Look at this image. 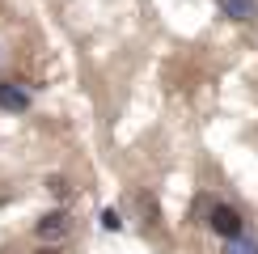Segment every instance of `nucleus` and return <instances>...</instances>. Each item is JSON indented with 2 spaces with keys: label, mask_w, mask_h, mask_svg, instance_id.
Masks as SVG:
<instances>
[{
  "label": "nucleus",
  "mask_w": 258,
  "mask_h": 254,
  "mask_svg": "<svg viewBox=\"0 0 258 254\" xmlns=\"http://www.w3.org/2000/svg\"><path fill=\"white\" fill-rule=\"evenodd\" d=\"M224 254H258V241H250V237H229Z\"/></svg>",
  "instance_id": "5"
},
{
  "label": "nucleus",
  "mask_w": 258,
  "mask_h": 254,
  "mask_svg": "<svg viewBox=\"0 0 258 254\" xmlns=\"http://www.w3.org/2000/svg\"><path fill=\"white\" fill-rule=\"evenodd\" d=\"M220 13L233 21H254L258 17V0H220Z\"/></svg>",
  "instance_id": "4"
},
{
  "label": "nucleus",
  "mask_w": 258,
  "mask_h": 254,
  "mask_svg": "<svg viewBox=\"0 0 258 254\" xmlns=\"http://www.w3.org/2000/svg\"><path fill=\"white\" fill-rule=\"evenodd\" d=\"M102 229H110V233H119V229H123V220H119V212H114V208H106V212H102Z\"/></svg>",
  "instance_id": "6"
},
{
  "label": "nucleus",
  "mask_w": 258,
  "mask_h": 254,
  "mask_svg": "<svg viewBox=\"0 0 258 254\" xmlns=\"http://www.w3.org/2000/svg\"><path fill=\"white\" fill-rule=\"evenodd\" d=\"M0 110H9V114L30 110V89L21 81H5V85H0Z\"/></svg>",
  "instance_id": "2"
},
{
  "label": "nucleus",
  "mask_w": 258,
  "mask_h": 254,
  "mask_svg": "<svg viewBox=\"0 0 258 254\" xmlns=\"http://www.w3.org/2000/svg\"><path fill=\"white\" fill-rule=\"evenodd\" d=\"M38 254H55V250H38Z\"/></svg>",
  "instance_id": "8"
},
{
  "label": "nucleus",
  "mask_w": 258,
  "mask_h": 254,
  "mask_svg": "<svg viewBox=\"0 0 258 254\" xmlns=\"http://www.w3.org/2000/svg\"><path fill=\"white\" fill-rule=\"evenodd\" d=\"M208 225L216 229L224 241H229V237H241V216H237V208H229V204H216V208H212V220H208Z\"/></svg>",
  "instance_id": "1"
},
{
  "label": "nucleus",
  "mask_w": 258,
  "mask_h": 254,
  "mask_svg": "<svg viewBox=\"0 0 258 254\" xmlns=\"http://www.w3.org/2000/svg\"><path fill=\"white\" fill-rule=\"evenodd\" d=\"M68 229H72L68 212H47V216H42L38 225H34V233H38L42 241H59V237H63V233H68Z\"/></svg>",
  "instance_id": "3"
},
{
  "label": "nucleus",
  "mask_w": 258,
  "mask_h": 254,
  "mask_svg": "<svg viewBox=\"0 0 258 254\" xmlns=\"http://www.w3.org/2000/svg\"><path fill=\"white\" fill-rule=\"evenodd\" d=\"M47 190H51V195H59V199H63V195H68V182H63V178H51V182H47Z\"/></svg>",
  "instance_id": "7"
}]
</instances>
